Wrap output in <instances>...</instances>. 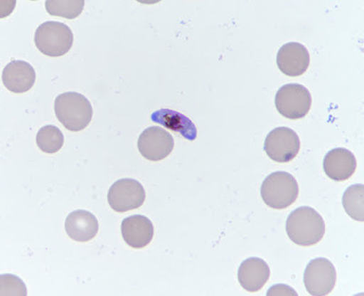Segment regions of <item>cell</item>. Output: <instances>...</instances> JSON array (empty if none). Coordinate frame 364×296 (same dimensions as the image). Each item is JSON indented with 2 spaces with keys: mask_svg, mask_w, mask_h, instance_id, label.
<instances>
[{
  "mask_svg": "<svg viewBox=\"0 0 364 296\" xmlns=\"http://www.w3.org/2000/svg\"><path fill=\"white\" fill-rule=\"evenodd\" d=\"M286 232L296 245L313 246L320 243L325 233L323 217L314 208L299 207L289 216Z\"/></svg>",
  "mask_w": 364,
  "mask_h": 296,
  "instance_id": "cell-1",
  "label": "cell"
},
{
  "mask_svg": "<svg viewBox=\"0 0 364 296\" xmlns=\"http://www.w3.org/2000/svg\"><path fill=\"white\" fill-rule=\"evenodd\" d=\"M55 114L65 128L80 132L89 126L93 117L92 105L82 94L65 92L55 100Z\"/></svg>",
  "mask_w": 364,
  "mask_h": 296,
  "instance_id": "cell-2",
  "label": "cell"
},
{
  "mask_svg": "<svg viewBox=\"0 0 364 296\" xmlns=\"http://www.w3.org/2000/svg\"><path fill=\"white\" fill-rule=\"evenodd\" d=\"M261 195L263 201L272 209H285L297 200L298 182L288 172H273L262 182Z\"/></svg>",
  "mask_w": 364,
  "mask_h": 296,
  "instance_id": "cell-3",
  "label": "cell"
},
{
  "mask_svg": "<svg viewBox=\"0 0 364 296\" xmlns=\"http://www.w3.org/2000/svg\"><path fill=\"white\" fill-rule=\"evenodd\" d=\"M35 44L38 51L48 57H61L73 47V32L64 23L47 21L35 32Z\"/></svg>",
  "mask_w": 364,
  "mask_h": 296,
  "instance_id": "cell-4",
  "label": "cell"
},
{
  "mask_svg": "<svg viewBox=\"0 0 364 296\" xmlns=\"http://www.w3.org/2000/svg\"><path fill=\"white\" fill-rule=\"evenodd\" d=\"M311 94L300 84H287L277 91L275 106L281 115L290 120L304 118L310 112Z\"/></svg>",
  "mask_w": 364,
  "mask_h": 296,
  "instance_id": "cell-5",
  "label": "cell"
},
{
  "mask_svg": "<svg viewBox=\"0 0 364 296\" xmlns=\"http://www.w3.org/2000/svg\"><path fill=\"white\" fill-rule=\"evenodd\" d=\"M146 200V191L141 182L132 178L120 179L109 188L108 201L117 213L136 210Z\"/></svg>",
  "mask_w": 364,
  "mask_h": 296,
  "instance_id": "cell-6",
  "label": "cell"
},
{
  "mask_svg": "<svg viewBox=\"0 0 364 296\" xmlns=\"http://www.w3.org/2000/svg\"><path fill=\"white\" fill-rule=\"evenodd\" d=\"M301 149L300 138L294 130L279 127L266 137L264 151L269 158L279 164H287L298 155Z\"/></svg>",
  "mask_w": 364,
  "mask_h": 296,
  "instance_id": "cell-7",
  "label": "cell"
},
{
  "mask_svg": "<svg viewBox=\"0 0 364 296\" xmlns=\"http://www.w3.org/2000/svg\"><path fill=\"white\" fill-rule=\"evenodd\" d=\"M336 269L326 258H315L308 263L304 272V285L309 294L325 296L336 287Z\"/></svg>",
  "mask_w": 364,
  "mask_h": 296,
  "instance_id": "cell-8",
  "label": "cell"
},
{
  "mask_svg": "<svg viewBox=\"0 0 364 296\" xmlns=\"http://www.w3.org/2000/svg\"><path fill=\"white\" fill-rule=\"evenodd\" d=\"M138 148L149 161H162L173 151V137L161 127H149L139 137Z\"/></svg>",
  "mask_w": 364,
  "mask_h": 296,
  "instance_id": "cell-9",
  "label": "cell"
},
{
  "mask_svg": "<svg viewBox=\"0 0 364 296\" xmlns=\"http://www.w3.org/2000/svg\"><path fill=\"white\" fill-rule=\"evenodd\" d=\"M276 60L279 70L286 76L299 77L306 73L311 58L304 45L289 42L279 48Z\"/></svg>",
  "mask_w": 364,
  "mask_h": 296,
  "instance_id": "cell-10",
  "label": "cell"
},
{
  "mask_svg": "<svg viewBox=\"0 0 364 296\" xmlns=\"http://www.w3.org/2000/svg\"><path fill=\"white\" fill-rule=\"evenodd\" d=\"M357 168L355 156L349 149H331L323 159V170L327 176L336 181H347L353 176Z\"/></svg>",
  "mask_w": 364,
  "mask_h": 296,
  "instance_id": "cell-11",
  "label": "cell"
},
{
  "mask_svg": "<svg viewBox=\"0 0 364 296\" xmlns=\"http://www.w3.org/2000/svg\"><path fill=\"white\" fill-rule=\"evenodd\" d=\"M122 234L129 246L134 249L144 248L154 239V223L146 216H129L122 221Z\"/></svg>",
  "mask_w": 364,
  "mask_h": 296,
  "instance_id": "cell-12",
  "label": "cell"
},
{
  "mask_svg": "<svg viewBox=\"0 0 364 296\" xmlns=\"http://www.w3.org/2000/svg\"><path fill=\"white\" fill-rule=\"evenodd\" d=\"M2 80L6 89L11 92H27L34 85L36 71L26 61L13 60L3 70Z\"/></svg>",
  "mask_w": 364,
  "mask_h": 296,
  "instance_id": "cell-13",
  "label": "cell"
},
{
  "mask_svg": "<svg viewBox=\"0 0 364 296\" xmlns=\"http://www.w3.org/2000/svg\"><path fill=\"white\" fill-rule=\"evenodd\" d=\"M65 229L70 239L87 243L95 238L99 232V222L93 213L85 210H77L68 214Z\"/></svg>",
  "mask_w": 364,
  "mask_h": 296,
  "instance_id": "cell-14",
  "label": "cell"
},
{
  "mask_svg": "<svg viewBox=\"0 0 364 296\" xmlns=\"http://www.w3.org/2000/svg\"><path fill=\"white\" fill-rule=\"evenodd\" d=\"M271 275L267 263L258 257H250L240 265L238 279L246 291L259 292L268 282Z\"/></svg>",
  "mask_w": 364,
  "mask_h": 296,
  "instance_id": "cell-15",
  "label": "cell"
},
{
  "mask_svg": "<svg viewBox=\"0 0 364 296\" xmlns=\"http://www.w3.org/2000/svg\"><path fill=\"white\" fill-rule=\"evenodd\" d=\"M152 122L165 128L180 133L188 141L193 142L197 138L198 132L193 120L176 110L161 109L151 114Z\"/></svg>",
  "mask_w": 364,
  "mask_h": 296,
  "instance_id": "cell-16",
  "label": "cell"
},
{
  "mask_svg": "<svg viewBox=\"0 0 364 296\" xmlns=\"http://www.w3.org/2000/svg\"><path fill=\"white\" fill-rule=\"evenodd\" d=\"M343 205L348 216L363 223L364 221V187L363 184H354L344 191Z\"/></svg>",
  "mask_w": 364,
  "mask_h": 296,
  "instance_id": "cell-17",
  "label": "cell"
},
{
  "mask_svg": "<svg viewBox=\"0 0 364 296\" xmlns=\"http://www.w3.org/2000/svg\"><path fill=\"white\" fill-rule=\"evenodd\" d=\"M37 145L46 154H56L64 144V135L58 127L47 125L42 127L37 134Z\"/></svg>",
  "mask_w": 364,
  "mask_h": 296,
  "instance_id": "cell-18",
  "label": "cell"
},
{
  "mask_svg": "<svg viewBox=\"0 0 364 296\" xmlns=\"http://www.w3.org/2000/svg\"><path fill=\"white\" fill-rule=\"evenodd\" d=\"M84 0H48L46 9L48 14L68 19H74L82 13Z\"/></svg>",
  "mask_w": 364,
  "mask_h": 296,
  "instance_id": "cell-19",
  "label": "cell"
},
{
  "mask_svg": "<svg viewBox=\"0 0 364 296\" xmlns=\"http://www.w3.org/2000/svg\"><path fill=\"white\" fill-rule=\"evenodd\" d=\"M0 295H27V289L21 279L12 275H2Z\"/></svg>",
  "mask_w": 364,
  "mask_h": 296,
  "instance_id": "cell-20",
  "label": "cell"
},
{
  "mask_svg": "<svg viewBox=\"0 0 364 296\" xmlns=\"http://www.w3.org/2000/svg\"><path fill=\"white\" fill-rule=\"evenodd\" d=\"M268 296L272 295H294L297 296V292H296L294 289L290 287L289 285H273L271 289L267 292Z\"/></svg>",
  "mask_w": 364,
  "mask_h": 296,
  "instance_id": "cell-21",
  "label": "cell"
}]
</instances>
